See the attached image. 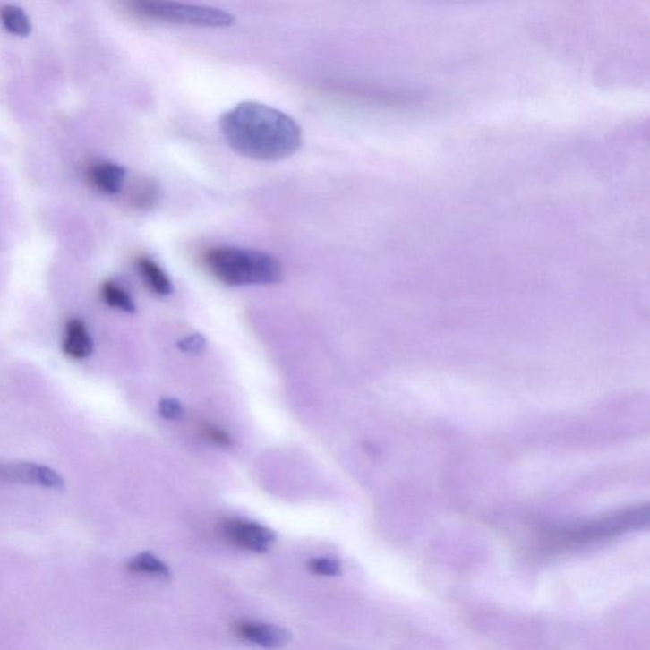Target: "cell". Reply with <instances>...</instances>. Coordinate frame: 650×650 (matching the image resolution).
I'll list each match as a JSON object with an SVG mask.
<instances>
[{
  "label": "cell",
  "instance_id": "obj_3",
  "mask_svg": "<svg viewBox=\"0 0 650 650\" xmlns=\"http://www.w3.org/2000/svg\"><path fill=\"white\" fill-rule=\"evenodd\" d=\"M648 507H637L635 509L616 513L610 517L588 522L582 526L567 528L559 531L552 537L554 545L570 548V546L585 545V543L598 542L607 537L616 536L622 533L642 526L648 522Z\"/></svg>",
  "mask_w": 650,
  "mask_h": 650
},
{
  "label": "cell",
  "instance_id": "obj_2",
  "mask_svg": "<svg viewBox=\"0 0 650 650\" xmlns=\"http://www.w3.org/2000/svg\"><path fill=\"white\" fill-rule=\"evenodd\" d=\"M203 263L211 276L229 287L276 284L282 278L278 258L253 249L211 248L203 256Z\"/></svg>",
  "mask_w": 650,
  "mask_h": 650
},
{
  "label": "cell",
  "instance_id": "obj_5",
  "mask_svg": "<svg viewBox=\"0 0 650 650\" xmlns=\"http://www.w3.org/2000/svg\"><path fill=\"white\" fill-rule=\"evenodd\" d=\"M225 539L236 548L253 552H266L276 542V533L271 528L247 521V519H227L221 526Z\"/></svg>",
  "mask_w": 650,
  "mask_h": 650
},
{
  "label": "cell",
  "instance_id": "obj_16",
  "mask_svg": "<svg viewBox=\"0 0 650 650\" xmlns=\"http://www.w3.org/2000/svg\"><path fill=\"white\" fill-rule=\"evenodd\" d=\"M159 413L166 419H179L184 415V406L178 400L172 399V398H163L159 402Z\"/></svg>",
  "mask_w": 650,
  "mask_h": 650
},
{
  "label": "cell",
  "instance_id": "obj_12",
  "mask_svg": "<svg viewBox=\"0 0 650 650\" xmlns=\"http://www.w3.org/2000/svg\"><path fill=\"white\" fill-rule=\"evenodd\" d=\"M103 302L111 308L121 310L124 312H135L136 305L130 294L114 281H106L101 287Z\"/></svg>",
  "mask_w": 650,
  "mask_h": 650
},
{
  "label": "cell",
  "instance_id": "obj_15",
  "mask_svg": "<svg viewBox=\"0 0 650 650\" xmlns=\"http://www.w3.org/2000/svg\"><path fill=\"white\" fill-rule=\"evenodd\" d=\"M202 434L206 440L210 442L215 443L218 446H223V448H229L232 446V437L229 436L225 431L220 428L211 426V424H206L202 428Z\"/></svg>",
  "mask_w": 650,
  "mask_h": 650
},
{
  "label": "cell",
  "instance_id": "obj_1",
  "mask_svg": "<svg viewBox=\"0 0 650 650\" xmlns=\"http://www.w3.org/2000/svg\"><path fill=\"white\" fill-rule=\"evenodd\" d=\"M225 141L234 151L257 162H278L299 150L303 132L285 112L254 101L238 103L220 117Z\"/></svg>",
  "mask_w": 650,
  "mask_h": 650
},
{
  "label": "cell",
  "instance_id": "obj_9",
  "mask_svg": "<svg viewBox=\"0 0 650 650\" xmlns=\"http://www.w3.org/2000/svg\"><path fill=\"white\" fill-rule=\"evenodd\" d=\"M90 182L102 192L114 194L123 190L126 171L116 163L94 164L90 171Z\"/></svg>",
  "mask_w": 650,
  "mask_h": 650
},
{
  "label": "cell",
  "instance_id": "obj_17",
  "mask_svg": "<svg viewBox=\"0 0 650 650\" xmlns=\"http://www.w3.org/2000/svg\"><path fill=\"white\" fill-rule=\"evenodd\" d=\"M178 348L184 352H190V354H199L201 352L206 346L205 337L201 334H191L186 338L181 339L177 343Z\"/></svg>",
  "mask_w": 650,
  "mask_h": 650
},
{
  "label": "cell",
  "instance_id": "obj_7",
  "mask_svg": "<svg viewBox=\"0 0 650 650\" xmlns=\"http://www.w3.org/2000/svg\"><path fill=\"white\" fill-rule=\"evenodd\" d=\"M238 637L264 649L284 648L290 642V634L276 625L257 621H240L234 627Z\"/></svg>",
  "mask_w": 650,
  "mask_h": 650
},
{
  "label": "cell",
  "instance_id": "obj_10",
  "mask_svg": "<svg viewBox=\"0 0 650 650\" xmlns=\"http://www.w3.org/2000/svg\"><path fill=\"white\" fill-rule=\"evenodd\" d=\"M139 271L141 278H144L145 284L153 293L167 296L173 291L171 278H168L162 267L154 262L151 258L140 257L138 260Z\"/></svg>",
  "mask_w": 650,
  "mask_h": 650
},
{
  "label": "cell",
  "instance_id": "obj_8",
  "mask_svg": "<svg viewBox=\"0 0 650 650\" xmlns=\"http://www.w3.org/2000/svg\"><path fill=\"white\" fill-rule=\"evenodd\" d=\"M93 339L81 319H69L64 332L62 349L73 360H86L93 354Z\"/></svg>",
  "mask_w": 650,
  "mask_h": 650
},
{
  "label": "cell",
  "instance_id": "obj_4",
  "mask_svg": "<svg viewBox=\"0 0 650 650\" xmlns=\"http://www.w3.org/2000/svg\"><path fill=\"white\" fill-rule=\"evenodd\" d=\"M140 13L162 22L186 26L229 27L235 23L233 14L223 9L177 2H142L136 4Z\"/></svg>",
  "mask_w": 650,
  "mask_h": 650
},
{
  "label": "cell",
  "instance_id": "obj_14",
  "mask_svg": "<svg viewBox=\"0 0 650 650\" xmlns=\"http://www.w3.org/2000/svg\"><path fill=\"white\" fill-rule=\"evenodd\" d=\"M310 572L324 577H337L342 574V564L336 558H314L308 563Z\"/></svg>",
  "mask_w": 650,
  "mask_h": 650
},
{
  "label": "cell",
  "instance_id": "obj_6",
  "mask_svg": "<svg viewBox=\"0 0 650 650\" xmlns=\"http://www.w3.org/2000/svg\"><path fill=\"white\" fill-rule=\"evenodd\" d=\"M0 480L17 484L36 485L53 491H63L65 487L63 476L51 467L26 461L0 463Z\"/></svg>",
  "mask_w": 650,
  "mask_h": 650
},
{
  "label": "cell",
  "instance_id": "obj_13",
  "mask_svg": "<svg viewBox=\"0 0 650 650\" xmlns=\"http://www.w3.org/2000/svg\"><path fill=\"white\" fill-rule=\"evenodd\" d=\"M0 20H2L3 26L14 35L29 36L31 33V22L22 8H18L16 5H5L0 9Z\"/></svg>",
  "mask_w": 650,
  "mask_h": 650
},
{
  "label": "cell",
  "instance_id": "obj_11",
  "mask_svg": "<svg viewBox=\"0 0 650 650\" xmlns=\"http://www.w3.org/2000/svg\"><path fill=\"white\" fill-rule=\"evenodd\" d=\"M126 567L133 573L151 574V576L163 577V578L171 577V569L168 565L164 564L159 558L150 552H141L130 559Z\"/></svg>",
  "mask_w": 650,
  "mask_h": 650
}]
</instances>
